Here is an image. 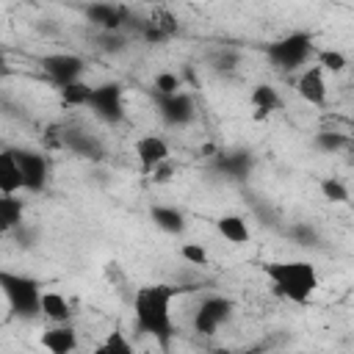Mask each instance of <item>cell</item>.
Returning a JSON list of instances; mask_svg holds the SVG:
<instances>
[{
  "label": "cell",
  "instance_id": "1",
  "mask_svg": "<svg viewBox=\"0 0 354 354\" xmlns=\"http://www.w3.org/2000/svg\"><path fill=\"white\" fill-rule=\"evenodd\" d=\"M177 296V288L166 282H152L141 285L133 293V318L136 329L141 335H149L160 343H166L174 335V321H171V301Z\"/></svg>",
  "mask_w": 354,
  "mask_h": 354
},
{
  "label": "cell",
  "instance_id": "2",
  "mask_svg": "<svg viewBox=\"0 0 354 354\" xmlns=\"http://www.w3.org/2000/svg\"><path fill=\"white\" fill-rule=\"evenodd\" d=\"M263 274L271 282V290L290 301V304H307L318 290V268L310 260H268L263 263Z\"/></svg>",
  "mask_w": 354,
  "mask_h": 354
},
{
  "label": "cell",
  "instance_id": "3",
  "mask_svg": "<svg viewBox=\"0 0 354 354\" xmlns=\"http://www.w3.org/2000/svg\"><path fill=\"white\" fill-rule=\"evenodd\" d=\"M313 53H315L313 36L304 30H293V33H288V36H282L266 47V58L282 72H296V69L307 66Z\"/></svg>",
  "mask_w": 354,
  "mask_h": 354
},
{
  "label": "cell",
  "instance_id": "4",
  "mask_svg": "<svg viewBox=\"0 0 354 354\" xmlns=\"http://www.w3.org/2000/svg\"><path fill=\"white\" fill-rule=\"evenodd\" d=\"M0 285H3V296H6L8 307H11L17 315L30 318V315L39 313V299H41V290H44V288H39L36 279L22 277V274H8V271H3Z\"/></svg>",
  "mask_w": 354,
  "mask_h": 354
},
{
  "label": "cell",
  "instance_id": "5",
  "mask_svg": "<svg viewBox=\"0 0 354 354\" xmlns=\"http://www.w3.org/2000/svg\"><path fill=\"white\" fill-rule=\"evenodd\" d=\"M293 86H296V94H299L307 105H313V108L326 105L329 86H326V72H324L321 64H307V66H301Z\"/></svg>",
  "mask_w": 354,
  "mask_h": 354
},
{
  "label": "cell",
  "instance_id": "6",
  "mask_svg": "<svg viewBox=\"0 0 354 354\" xmlns=\"http://www.w3.org/2000/svg\"><path fill=\"white\" fill-rule=\"evenodd\" d=\"M41 69L47 72V77L55 86H66V83L83 80L86 61L80 55H75V53H53V55L41 58Z\"/></svg>",
  "mask_w": 354,
  "mask_h": 354
},
{
  "label": "cell",
  "instance_id": "7",
  "mask_svg": "<svg viewBox=\"0 0 354 354\" xmlns=\"http://www.w3.org/2000/svg\"><path fill=\"white\" fill-rule=\"evenodd\" d=\"M88 111L102 119V122H119L124 116V102H122V86L119 83H102L94 86L91 100H88Z\"/></svg>",
  "mask_w": 354,
  "mask_h": 354
},
{
  "label": "cell",
  "instance_id": "8",
  "mask_svg": "<svg viewBox=\"0 0 354 354\" xmlns=\"http://www.w3.org/2000/svg\"><path fill=\"white\" fill-rule=\"evenodd\" d=\"M232 315V301L224 299V296H205L199 301V310L194 315V329L196 332H205V335H213L218 326H224Z\"/></svg>",
  "mask_w": 354,
  "mask_h": 354
},
{
  "label": "cell",
  "instance_id": "9",
  "mask_svg": "<svg viewBox=\"0 0 354 354\" xmlns=\"http://www.w3.org/2000/svg\"><path fill=\"white\" fill-rule=\"evenodd\" d=\"M133 155H136V160L141 163V169H144L147 174H152L158 166L169 163V158H171L166 138L158 136V133H144V136H138V138L133 141Z\"/></svg>",
  "mask_w": 354,
  "mask_h": 354
},
{
  "label": "cell",
  "instance_id": "10",
  "mask_svg": "<svg viewBox=\"0 0 354 354\" xmlns=\"http://www.w3.org/2000/svg\"><path fill=\"white\" fill-rule=\"evenodd\" d=\"M158 111H160V119L166 124H171V127H183V124L194 122V116H196L194 100L185 91H177V94H169V97H158Z\"/></svg>",
  "mask_w": 354,
  "mask_h": 354
},
{
  "label": "cell",
  "instance_id": "11",
  "mask_svg": "<svg viewBox=\"0 0 354 354\" xmlns=\"http://www.w3.org/2000/svg\"><path fill=\"white\" fill-rule=\"evenodd\" d=\"M39 343L44 351H53V354H69L77 348V329L72 326V321H64V324H50L41 335H39Z\"/></svg>",
  "mask_w": 354,
  "mask_h": 354
},
{
  "label": "cell",
  "instance_id": "12",
  "mask_svg": "<svg viewBox=\"0 0 354 354\" xmlns=\"http://www.w3.org/2000/svg\"><path fill=\"white\" fill-rule=\"evenodd\" d=\"M17 158H19L22 174H25V191H41L47 183V174H50L47 158L33 149H17Z\"/></svg>",
  "mask_w": 354,
  "mask_h": 354
},
{
  "label": "cell",
  "instance_id": "13",
  "mask_svg": "<svg viewBox=\"0 0 354 354\" xmlns=\"http://www.w3.org/2000/svg\"><path fill=\"white\" fill-rule=\"evenodd\" d=\"M249 105H252V116L257 119V122H263V119H268L271 113H277L279 108H282V94L271 86V83H257V86H252V91H249Z\"/></svg>",
  "mask_w": 354,
  "mask_h": 354
},
{
  "label": "cell",
  "instance_id": "14",
  "mask_svg": "<svg viewBox=\"0 0 354 354\" xmlns=\"http://www.w3.org/2000/svg\"><path fill=\"white\" fill-rule=\"evenodd\" d=\"M25 191V174L17 158V149H3L0 155V194H19Z\"/></svg>",
  "mask_w": 354,
  "mask_h": 354
},
{
  "label": "cell",
  "instance_id": "15",
  "mask_svg": "<svg viewBox=\"0 0 354 354\" xmlns=\"http://www.w3.org/2000/svg\"><path fill=\"white\" fill-rule=\"evenodd\" d=\"M39 315H44L50 324H64V321H72V304L61 290L47 288L41 290V299H39Z\"/></svg>",
  "mask_w": 354,
  "mask_h": 354
},
{
  "label": "cell",
  "instance_id": "16",
  "mask_svg": "<svg viewBox=\"0 0 354 354\" xmlns=\"http://www.w3.org/2000/svg\"><path fill=\"white\" fill-rule=\"evenodd\" d=\"M216 230H218V235H221L227 243H235V246L249 243V238H252L249 221H246L243 216H238V213H224V216H218V218H216Z\"/></svg>",
  "mask_w": 354,
  "mask_h": 354
},
{
  "label": "cell",
  "instance_id": "17",
  "mask_svg": "<svg viewBox=\"0 0 354 354\" xmlns=\"http://www.w3.org/2000/svg\"><path fill=\"white\" fill-rule=\"evenodd\" d=\"M0 227L3 232L22 227V199L17 194H0Z\"/></svg>",
  "mask_w": 354,
  "mask_h": 354
},
{
  "label": "cell",
  "instance_id": "18",
  "mask_svg": "<svg viewBox=\"0 0 354 354\" xmlns=\"http://www.w3.org/2000/svg\"><path fill=\"white\" fill-rule=\"evenodd\" d=\"M88 17H91L94 25H100L105 30H116L122 25V19H124L122 8L111 6V3H94V6H88Z\"/></svg>",
  "mask_w": 354,
  "mask_h": 354
},
{
  "label": "cell",
  "instance_id": "19",
  "mask_svg": "<svg viewBox=\"0 0 354 354\" xmlns=\"http://www.w3.org/2000/svg\"><path fill=\"white\" fill-rule=\"evenodd\" d=\"M152 221L163 232H183L185 230V216L177 207H169V205H155L152 207Z\"/></svg>",
  "mask_w": 354,
  "mask_h": 354
},
{
  "label": "cell",
  "instance_id": "20",
  "mask_svg": "<svg viewBox=\"0 0 354 354\" xmlns=\"http://www.w3.org/2000/svg\"><path fill=\"white\" fill-rule=\"evenodd\" d=\"M58 91H61L64 105H69V108H88V100H91L94 86H88V83H83V80H75V83L58 86Z\"/></svg>",
  "mask_w": 354,
  "mask_h": 354
},
{
  "label": "cell",
  "instance_id": "21",
  "mask_svg": "<svg viewBox=\"0 0 354 354\" xmlns=\"http://www.w3.org/2000/svg\"><path fill=\"white\" fill-rule=\"evenodd\" d=\"M315 64H321L326 75H329V72H332V75H340V72L348 66V58H346L340 50L324 47V50H318V53H315Z\"/></svg>",
  "mask_w": 354,
  "mask_h": 354
},
{
  "label": "cell",
  "instance_id": "22",
  "mask_svg": "<svg viewBox=\"0 0 354 354\" xmlns=\"http://www.w3.org/2000/svg\"><path fill=\"white\" fill-rule=\"evenodd\" d=\"M318 188H321V196H324L326 202H332V205H346V202H348V188H346V183H340L337 177H324V180L318 183Z\"/></svg>",
  "mask_w": 354,
  "mask_h": 354
},
{
  "label": "cell",
  "instance_id": "23",
  "mask_svg": "<svg viewBox=\"0 0 354 354\" xmlns=\"http://www.w3.org/2000/svg\"><path fill=\"white\" fill-rule=\"evenodd\" d=\"M152 88H155V94H158V97H169V94L183 91V83H180L177 72L163 69V72H158V75L152 77Z\"/></svg>",
  "mask_w": 354,
  "mask_h": 354
},
{
  "label": "cell",
  "instance_id": "24",
  "mask_svg": "<svg viewBox=\"0 0 354 354\" xmlns=\"http://www.w3.org/2000/svg\"><path fill=\"white\" fill-rule=\"evenodd\" d=\"M180 257H183L188 266H196V268H205V266L210 263V252H207L202 243H196V241H185V243L180 246Z\"/></svg>",
  "mask_w": 354,
  "mask_h": 354
},
{
  "label": "cell",
  "instance_id": "25",
  "mask_svg": "<svg viewBox=\"0 0 354 354\" xmlns=\"http://www.w3.org/2000/svg\"><path fill=\"white\" fill-rule=\"evenodd\" d=\"M97 351H111V354L122 351V354H130V351H133V343L124 337V332H111V335L105 337V343H102Z\"/></svg>",
  "mask_w": 354,
  "mask_h": 354
},
{
  "label": "cell",
  "instance_id": "26",
  "mask_svg": "<svg viewBox=\"0 0 354 354\" xmlns=\"http://www.w3.org/2000/svg\"><path fill=\"white\" fill-rule=\"evenodd\" d=\"M315 144H318L324 152H337V149H343V147L348 144V138H346L343 133H318V136H315Z\"/></svg>",
  "mask_w": 354,
  "mask_h": 354
}]
</instances>
